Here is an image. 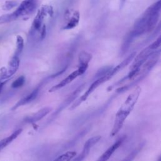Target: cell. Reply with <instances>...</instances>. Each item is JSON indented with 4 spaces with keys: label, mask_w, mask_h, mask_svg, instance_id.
Instances as JSON below:
<instances>
[{
    "label": "cell",
    "mask_w": 161,
    "mask_h": 161,
    "mask_svg": "<svg viewBox=\"0 0 161 161\" xmlns=\"http://www.w3.org/2000/svg\"><path fill=\"white\" fill-rule=\"evenodd\" d=\"M48 5H43L42 8L38 11L35 18L32 23L31 27L30 30V34L31 35H33L36 31L40 30L42 28V23L45 16L48 14Z\"/></svg>",
    "instance_id": "cell-7"
},
{
    "label": "cell",
    "mask_w": 161,
    "mask_h": 161,
    "mask_svg": "<svg viewBox=\"0 0 161 161\" xmlns=\"http://www.w3.org/2000/svg\"><path fill=\"white\" fill-rule=\"evenodd\" d=\"M111 79V77L109 75V72L101 77H99L98 79H96L91 85L89 87V88L87 89V90L81 96H80L77 100H75L73 103L71 105V106L70 107V110H72V109H75L77 107H78L82 103L84 102L88 97L99 86H101V84H104V82H106V81L109 80V79Z\"/></svg>",
    "instance_id": "cell-4"
},
{
    "label": "cell",
    "mask_w": 161,
    "mask_h": 161,
    "mask_svg": "<svg viewBox=\"0 0 161 161\" xmlns=\"http://www.w3.org/2000/svg\"><path fill=\"white\" fill-rule=\"evenodd\" d=\"M159 56H160L159 53H155V54H153L152 56H151L142 65V67L140 69L138 74L136 76V77L135 79V80L131 82H129L128 83H126L125 85H124L122 87L117 88L116 90V92L118 94H121L126 92L130 88L134 87L135 86H136L140 81H142L148 74L150 70L155 65V64H157Z\"/></svg>",
    "instance_id": "cell-2"
},
{
    "label": "cell",
    "mask_w": 161,
    "mask_h": 161,
    "mask_svg": "<svg viewBox=\"0 0 161 161\" xmlns=\"http://www.w3.org/2000/svg\"><path fill=\"white\" fill-rule=\"evenodd\" d=\"M144 146V142L140 143L134 150H133L125 158H124L121 161H133L136 155L139 153L140 150L143 148Z\"/></svg>",
    "instance_id": "cell-18"
},
{
    "label": "cell",
    "mask_w": 161,
    "mask_h": 161,
    "mask_svg": "<svg viewBox=\"0 0 161 161\" xmlns=\"http://www.w3.org/2000/svg\"><path fill=\"white\" fill-rule=\"evenodd\" d=\"M7 82V80H3V81H0V92H1L3 86L5 85L6 82Z\"/></svg>",
    "instance_id": "cell-28"
},
{
    "label": "cell",
    "mask_w": 161,
    "mask_h": 161,
    "mask_svg": "<svg viewBox=\"0 0 161 161\" xmlns=\"http://www.w3.org/2000/svg\"><path fill=\"white\" fill-rule=\"evenodd\" d=\"M40 30H41V31H40V40H43V39L45 38V36H46V34H47L46 25H43Z\"/></svg>",
    "instance_id": "cell-26"
},
{
    "label": "cell",
    "mask_w": 161,
    "mask_h": 161,
    "mask_svg": "<svg viewBox=\"0 0 161 161\" xmlns=\"http://www.w3.org/2000/svg\"><path fill=\"white\" fill-rule=\"evenodd\" d=\"M126 136L123 135L119 137L111 146H110L97 159L96 161H108L114 152L125 141Z\"/></svg>",
    "instance_id": "cell-10"
},
{
    "label": "cell",
    "mask_w": 161,
    "mask_h": 161,
    "mask_svg": "<svg viewBox=\"0 0 161 161\" xmlns=\"http://www.w3.org/2000/svg\"><path fill=\"white\" fill-rule=\"evenodd\" d=\"M161 10V0H158L151 6H150L143 13L146 14H152L159 13Z\"/></svg>",
    "instance_id": "cell-19"
},
{
    "label": "cell",
    "mask_w": 161,
    "mask_h": 161,
    "mask_svg": "<svg viewBox=\"0 0 161 161\" xmlns=\"http://www.w3.org/2000/svg\"><path fill=\"white\" fill-rule=\"evenodd\" d=\"M112 69H113L112 66H106V67L99 69L97 70V72H96V74L94 76V78L96 79H98L99 77H101L106 75Z\"/></svg>",
    "instance_id": "cell-22"
},
{
    "label": "cell",
    "mask_w": 161,
    "mask_h": 161,
    "mask_svg": "<svg viewBox=\"0 0 161 161\" xmlns=\"http://www.w3.org/2000/svg\"><path fill=\"white\" fill-rule=\"evenodd\" d=\"M51 111V108L50 107H45L42 109L38 110L37 112L34 113L33 115L26 118V121L29 123H35L41 119H42L43 117H45L47 114H48Z\"/></svg>",
    "instance_id": "cell-14"
},
{
    "label": "cell",
    "mask_w": 161,
    "mask_h": 161,
    "mask_svg": "<svg viewBox=\"0 0 161 161\" xmlns=\"http://www.w3.org/2000/svg\"><path fill=\"white\" fill-rule=\"evenodd\" d=\"M157 161H161V155H160V156L158 157V158Z\"/></svg>",
    "instance_id": "cell-30"
},
{
    "label": "cell",
    "mask_w": 161,
    "mask_h": 161,
    "mask_svg": "<svg viewBox=\"0 0 161 161\" xmlns=\"http://www.w3.org/2000/svg\"><path fill=\"white\" fill-rule=\"evenodd\" d=\"M25 82V77L23 75L19 76L15 80H14L11 84L13 88H19L21 87Z\"/></svg>",
    "instance_id": "cell-24"
},
{
    "label": "cell",
    "mask_w": 161,
    "mask_h": 161,
    "mask_svg": "<svg viewBox=\"0 0 161 161\" xmlns=\"http://www.w3.org/2000/svg\"><path fill=\"white\" fill-rule=\"evenodd\" d=\"M160 30H161V21L158 23V24L155 26V29L153 30V33L152 34V36H154L156 35H157L158 33L160 31Z\"/></svg>",
    "instance_id": "cell-27"
},
{
    "label": "cell",
    "mask_w": 161,
    "mask_h": 161,
    "mask_svg": "<svg viewBox=\"0 0 161 161\" xmlns=\"http://www.w3.org/2000/svg\"><path fill=\"white\" fill-rule=\"evenodd\" d=\"M65 24L62 28V30H71L77 26L79 23L80 13L77 10L67 9L64 13Z\"/></svg>",
    "instance_id": "cell-6"
},
{
    "label": "cell",
    "mask_w": 161,
    "mask_h": 161,
    "mask_svg": "<svg viewBox=\"0 0 161 161\" xmlns=\"http://www.w3.org/2000/svg\"><path fill=\"white\" fill-rule=\"evenodd\" d=\"M92 55L86 51H81L79 55V67L78 69L84 74L88 68L89 63L92 59Z\"/></svg>",
    "instance_id": "cell-12"
},
{
    "label": "cell",
    "mask_w": 161,
    "mask_h": 161,
    "mask_svg": "<svg viewBox=\"0 0 161 161\" xmlns=\"http://www.w3.org/2000/svg\"><path fill=\"white\" fill-rule=\"evenodd\" d=\"M24 47V40L21 35L16 36V48L14 55L19 56L21 53Z\"/></svg>",
    "instance_id": "cell-21"
},
{
    "label": "cell",
    "mask_w": 161,
    "mask_h": 161,
    "mask_svg": "<svg viewBox=\"0 0 161 161\" xmlns=\"http://www.w3.org/2000/svg\"><path fill=\"white\" fill-rule=\"evenodd\" d=\"M82 74H83V73L79 69H77V70H75L74 72H72V73H70L68 76H67L65 79H64L62 80H61L57 84H56V85L53 86V87H52L49 89L48 91L50 92H55V91H56L62 88L63 87L67 86V84H69V83L72 82L77 77H79V76H80V75H81Z\"/></svg>",
    "instance_id": "cell-11"
},
{
    "label": "cell",
    "mask_w": 161,
    "mask_h": 161,
    "mask_svg": "<svg viewBox=\"0 0 161 161\" xmlns=\"http://www.w3.org/2000/svg\"><path fill=\"white\" fill-rule=\"evenodd\" d=\"M84 87V84H81L80 86H79L75 90H74L62 103L57 108V109L53 112V113L51 116V118H50V121H52L62 111L64 110L66 107L68 106L70 103H72L78 96L79 93L81 92V91L83 89Z\"/></svg>",
    "instance_id": "cell-8"
},
{
    "label": "cell",
    "mask_w": 161,
    "mask_h": 161,
    "mask_svg": "<svg viewBox=\"0 0 161 161\" xmlns=\"http://www.w3.org/2000/svg\"><path fill=\"white\" fill-rule=\"evenodd\" d=\"M76 155L74 151H68L57 157L53 161H70Z\"/></svg>",
    "instance_id": "cell-20"
},
{
    "label": "cell",
    "mask_w": 161,
    "mask_h": 161,
    "mask_svg": "<svg viewBox=\"0 0 161 161\" xmlns=\"http://www.w3.org/2000/svg\"><path fill=\"white\" fill-rule=\"evenodd\" d=\"M101 136L99 135L92 136L89 138L84 143L82 150L78 156L75 157L72 161H83L89 155L91 148L94 146L100 140Z\"/></svg>",
    "instance_id": "cell-9"
},
{
    "label": "cell",
    "mask_w": 161,
    "mask_h": 161,
    "mask_svg": "<svg viewBox=\"0 0 161 161\" xmlns=\"http://www.w3.org/2000/svg\"><path fill=\"white\" fill-rule=\"evenodd\" d=\"M38 3V0H23L18 6L17 9L11 13L13 20L18 18L33 13L36 9Z\"/></svg>",
    "instance_id": "cell-5"
},
{
    "label": "cell",
    "mask_w": 161,
    "mask_h": 161,
    "mask_svg": "<svg viewBox=\"0 0 161 161\" xmlns=\"http://www.w3.org/2000/svg\"><path fill=\"white\" fill-rule=\"evenodd\" d=\"M39 87H36V89H35L32 92H31L30 93H29L28 95H26V96H25L24 97L21 98L19 101H18L11 108V110H15L16 109L18 108L23 106L26 104H28L30 102H31L32 101H33L36 96L38 94V92H39Z\"/></svg>",
    "instance_id": "cell-13"
},
{
    "label": "cell",
    "mask_w": 161,
    "mask_h": 161,
    "mask_svg": "<svg viewBox=\"0 0 161 161\" xmlns=\"http://www.w3.org/2000/svg\"><path fill=\"white\" fill-rule=\"evenodd\" d=\"M12 21H13V20L11 17V13L7 14H3L1 16H0V25L2 24L11 22Z\"/></svg>",
    "instance_id": "cell-25"
},
{
    "label": "cell",
    "mask_w": 161,
    "mask_h": 161,
    "mask_svg": "<svg viewBox=\"0 0 161 161\" xmlns=\"http://www.w3.org/2000/svg\"><path fill=\"white\" fill-rule=\"evenodd\" d=\"M20 60H19V56L13 55L8 65V69L6 70V77L7 79L13 76L14 73L17 71L19 68Z\"/></svg>",
    "instance_id": "cell-15"
},
{
    "label": "cell",
    "mask_w": 161,
    "mask_h": 161,
    "mask_svg": "<svg viewBox=\"0 0 161 161\" xmlns=\"http://www.w3.org/2000/svg\"><path fill=\"white\" fill-rule=\"evenodd\" d=\"M136 38L135 34L133 33V31L131 30L130 32H128L125 36L121 47V55L125 54L128 50L129 49L131 43L133 42V40Z\"/></svg>",
    "instance_id": "cell-16"
},
{
    "label": "cell",
    "mask_w": 161,
    "mask_h": 161,
    "mask_svg": "<svg viewBox=\"0 0 161 161\" xmlns=\"http://www.w3.org/2000/svg\"><path fill=\"white\" fill-rule=\"evenodd\" d=\"M159 13L146 14L143 13L135 23L132 31L136 37L140 36L145 33L153 31L158 23Z\"/></svg>",
    "instance_id": "cell-3"
},
{
    "label": "cell",
    "mask_w": 161,
    "mask_h": 161,
    "mask_svg": "<svg viewBox=\"0 0 161 161\" xmlns=\"http://www.w3.org/2000/svg\"><path fill=\"white\" fill-rule=\"evenodd\" d=\"M125 1L126 0H120V9H121L124 6Z\"/></svg>",
    "instance_id": "cell-29"
},
{
    "label": "cell",
    "mask_w": 161,
    "mask_h": 161,
    "mask_svg": "<svg viewBox=\"0 0 161 161\" xmlns=\"http://www.w3.org/2000/svg\"><path fill=\"white\" fill-rule=\"evenodd\" d=\"M141 91V87L140 86H136L135 89L128 96L126 100L116 112L114 125L111 131V136H115L122 128L126 119L132 111L136 102L138 101Z\"/></svg>",
    "instance_id": "cell-1"
},
{
    "label": "cell",
    "mask_w": 161,
    "mask_h": 161,
    "mask_svg": "<svg viewBox=\"0 0 161 161\" xmlns=\"http://www.w3.org/2000/svg\"><path fill=\"white\" fill-rule=\"evenodd\" d=\"M18 5V2L15 1H6L3 5L2 9L4 11H9Z\"/></svg>",
    "instance_id": "cell-23"
},
{
    "label": "cell",
    "mask_w": 161,
    "mask_h": 161,
    "mask_svg": "<svg viewBox=\"0 0 161 161\" xmlns=\"http://www.w3.org/2000/svg\"><path fill=\"white\" fill-rule=\"evenodd\" d=\"M22 131V129H18L11 133L9 136L4 138L0 140V152L6 147H7L10 143H11L14 139H16Z\"/></svg>",
    "instance_id": "cell-17"
}]
</instances>
